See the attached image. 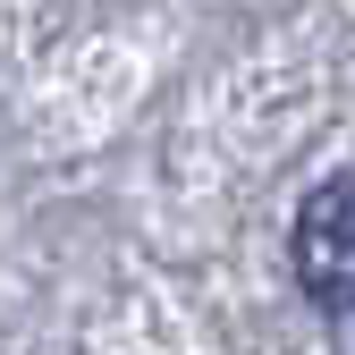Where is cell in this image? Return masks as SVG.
I'll use <instances>...</instances> for the list:
<instances>
[{
    "label": "cell",
    "instance_id": "1",
    "mask_svg": "<svg viewBox=\"0 0 355 355\" xmlns=\"http://www.w3.org/2000/svg\"><path fill=\"white\" fill-rule=\"evenodd\" d=\"M296 288L338 355H355V169H330L296 211Z\"/></svg>",
    "mask_w": 355,
    "mask_h": 355
}]
</instances>
